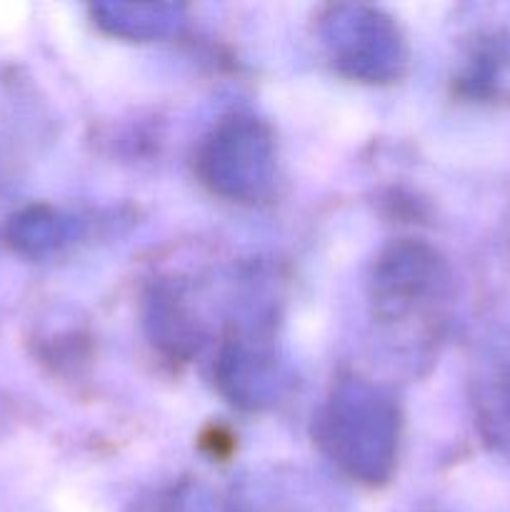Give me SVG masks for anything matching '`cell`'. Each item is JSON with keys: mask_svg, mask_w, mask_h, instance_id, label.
Instances as JSON below:
<instances>
[{"mask_svg": "<svg viewBox=\"0 0 510 512\" xmlns=\"http://www.w3.org/2000/svg\"><path fill=\"white\" fill-rule=\"evenodd\" d=\"M315 443L345 475L380 485L398 460L400 413L385 390L350 378L333 388L313 425Z\"/></svg>", "mask_w": 510, "mask_h": 512, "instance_id": "6da1fadb", "label": "cell"}, {"mask_svg": "<svg viewBox=\"0 0 510 512\" xmlns=\"http://www.w3.org/2000/svg\"><path fill=\"white\" fill-rule=\"evenodd\" d=\"M453 275L448 263L423 240L390 243L375 258L368 280V298L373 320L400 340V335H425L438 325V315L448 303Z\"/></svg>", "mask_w": 510, "mask_h": 512, "instance_id": "7a4b0ae2", "label": "cell"}, {"mask_svg": "<svg viewBox=\"0 0 510 512\" xmlns=\"http://www.w3.org/2000/svg\"><path fill=\"white\" fill-rule=\"evenodd\" d=\"M195 168L220 198L240 203L263 198L275 178L273 135L250 115L220 120L200 145Z\"/></svg>", "mask_w": 510, "mask_h": 512, "instance_id": "3957f363", "label": "cell"}, {"mask_svg": "<svg viewBox=\"0 0 510 512\" xmlns=\"http://www.w3.org/2000/svg\"><path fill=\"white\" fill-rule=\"evenodd\" d=\"M323 38L338 68L365 83L395 80L405 65L398 25L368 5L330 8L323 18Z\"/></svg>", "mask_w": 510, "mask_h": 512, "instance_id": "277c9868", "label": "cell"}, {"mask_svg": "<svg viewBox=\"0 0 510 512\" xmlns=\"http://www.w3.org/2000/svg\"><path fill=\"white\" fill-rule=\"evenodd\" d=\"M215 380L230 403L248 410L273 405L285 385L278 355L253 338H240L225 345L215 365Z\"/></svg>", "mask_w": 510, "mask_h": 512, "instance_id": "5b68a950", "label": "cell"}, {"mask_svg": "<svg viewBox=\"0 0 510 512\" xmlns=\"http://www.w3.org/2000/svg\"><path fill=\"white\" fill-rule=\"evenodd\" d=\"M145 323L153 343L173 358H190L205 340L203 323L190 305L188 290L180 283L155 285L148 298Z\"/></svg>", "mask_w": 510, "mask_h": 512, "instance_id": "8992f818", "label": "cell"}, {"mask_svg": "<svg viewBox=\"0 0 510 512\" xmlns=\"http://www.w3.org/2000/svg\"><path fill=\"white\" fill-rule=\"evenodd\" d=\"M93 18L110 35L150 40L173 33L183 23V8L173 3H100L93 5Z\"/></svg>", "mask_w": 510, "mask_h": 512, "instance_id": "52a82bcc", "label": "cell"}, {"mask_svg": "<svg viewBox=\"0 0 510 512\" xmlns=\"http://www.w3.org/2000/svg\"><path fill=\"white\" fill-rule=\"evenodd\" d=\"M70 235H73V223L50 210H30V213L20 215L18 223L13 225L15 243L30 253H45V250L58 248Z\"/></svg>", "mask_w": 510, "mask_h": 512, "instance_id": "ba28073f", "label": "cell"}, {"mask_svg": "<svg viewBox=\"0 0 510 512\" xmlns=\"http://www.w3.org/2000/svg\"><path fill=\"white\" fill-rule=\"evenodd\" d=\"M130 512H225L218 500L195 483H175L140 498Z\"/></svg>", "mask_w": 510, "mask_h": 512, "instance_id": "9c48e42d", "label": "cell"}]
</instances>
